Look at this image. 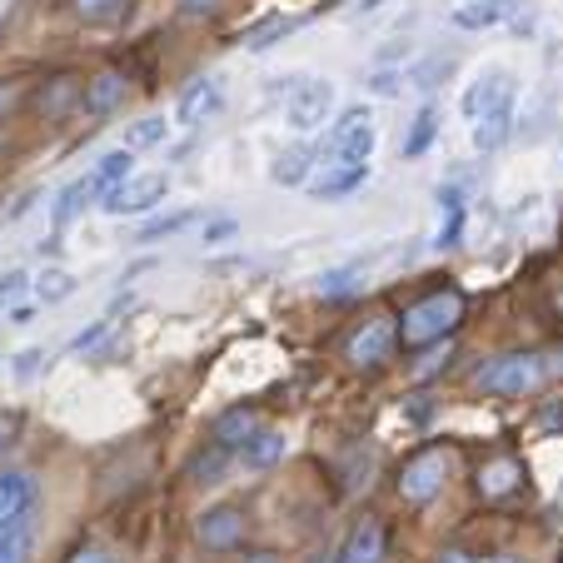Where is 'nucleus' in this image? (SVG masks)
<instances>
[{
    "instance_id": "obj_1",
    "label": "nucleus",
    "mask_w": 563,
    "mask_h": 563,
    "mask_svg": "<svg viewBox=\"0 0 563 563\" xmlns=\"http://www.w3.org/2000/svg\"><path fill=\"white\" fill-rule=\"evenodd\" d=\"M459 319H464V295H459V289H439V295L405 309V319H399V344H405V350L439 344L444 334L459 330Z\"/></svg>"
},
{
    "instance_id": "obj_2",
    "label": "nucleus",
    "mask_w": 563,
    "mask_h": 563,
    "mask_svg": "<svg viewBox=\"0 0 563 563\" xmlns=\"http://www.w3.org/2000/svg\"><path fill=\"white\" fill-rule=\"evenodd\" d=\"M549 374L543 354H499L494 364L478 369V394H499V399H519V394H533Z\"/></svg>"
},
{
    "instance_id": "obj_3",
    "label": "nucleus",
    "mask_w": 563,
    "mask_h": 563,
    "mask_svg": "<svg viewBox=\"0 0 563 563\" xmlns=\"http://www.w3.org/2000/svg\"><path fill=\"white\" fill-rule=\"evenodd\" d=\"M449 468H454L449 449H424V454H415L405 464V474H399V499H405V504L439 499V494H444V484H449Z\"/></svg>"
},
{
    "instance_id": "obj_4",
    "label": "nucleus",
    "mask_w": 563,
    "mask_h": 563,
    "mask_svg": "<svg viewBox=\"0 0 563 563\" xmlns=\"http://www.w3.org/2000/svg\"><path fill=\"white\" fill-rule=\"evenodd\" d=\"M165 195H170V175H165V170H155V175H130V180H120L115 190L100 195V210L115 214V220H125V214L155 210Z\"/></svg>"
},
{
    "instance_id": "obj_5",
    "label": "nucleus",
    "mask_w": 563,
    "mask_h": 563,
    "mask_svg": "<svg viewBox=\"0 0 563 563\" xmlns=\"http://www.w3.org/2000/svg\"><path fill=\"white\" fill-rule=\"evenodd\" d=\"M330 110H334L330 80H299V86L285 96V120H289V130H299V135H309V130L324 125Z\"/></svg>"
},
{
    "instance_id": "obj_6",
    "label": "nucleus",
    "mask_w": 563,
    "mask_h": 563,
    "mask_svg": "<svg viewBox=\"0 0 563 563\" xmlns=\"http://www.w3.org/2000/svg\"><path fill=\"white\" fill-rule=\"evenodd\" d=\"M245 509H234V504H214V509H205L200 519H195V539L205 543L210 553H230L245 543Z\"/></svg>"
},
{
    "instance_id": "obj_7",
    "label": "nucleus",
    "mask_w": 563,
    "mask_h": 563,
    "mask_svg": "<svg viewBox=\"0 0 563 563\" xmlns=\"http://www.w3.org/2000/svg\"><path fill=\"white\" fill-rule=\"evenodd\" d=\"M394 340H399V330H394L389 319H369L364 330L350 334V344H344V360H350L354 369H374V364L389 360Z\"/></svg>"
},
{
    "instance_id": "obj_8",
    "label": "nucleus",
    "mask_w": 563,
    "mask_h": 563,
    "mask_svg": "<svg viewBox=\"0 0 563 563\" xmlns=\"http://www.w3.org/2000/svg\"><path fill=\"white\" fill-rule=\"evenodd\" d=\"M35 504H41V484H35L31 468H5L0 474V523L31 519Z\"/></svg>"
},
{
    "instance_id": "obj_9",
    "label": "nucleus",
    "mask_w": 563,
    "mask_h": 563,
    "mask_svg": "<svg viewBox=\"0 0 563 563\" xmlns=\"http://www.w3.org/2000/svg\"><path fill=\"white\" fill-rule=\"evenodd\" d=\"M509 135H514V86L494 106H484V115L474 120V150L478 155H494Z\"/></svg>"
},
{
    "instance_id": "obj_10",
    "label": "nucleus",
    "mask_w": 563,
    "mask_h": 563,
    "mask_svg": "<svg viewBox=\"0 0 563 563\" xmlns=\"http://www.w3.org/2000/svg\"><path fill=\"white\" fill-rule=\"evenodd\" d=\"M214 106H220V80L200 75V80H190V86L180 90V100H175V125H200Z\"/></svg>"
},
{
    "instance_id": "obj_11",
    "label": "nucleus",
    "mask_w": 563,
    "mask_h": 563,
    "mask_svg": "<svg viewBox=\"0 0 563 563\" xmlns=\"http://www.w3.org/2000/svg\"><path fill=\"white\" fill-rule=\"evenodd\" d=\"M125 90H130L125 70H100L96 80H86V96H80V106H86L90 115H110V110L125 100Z\"/></svg>"
},
{
    "instance_id": "obj_12",
    "label": "nucleus",
    "mask_w": 563,
    "mask_h": 563,
    "mask_svg": "<svg viewBox=\"0 0 563 563\" xmlns=\"http://www.w3.org/2000/svg\"><path fill=\"white\" fill-rule=\"evenodd\" d=\"M364 180H369V165H324V175L309 185V195H314V200H344V195H354Z\"/></svg>"
},
{
    "instance_id": "obj_13",
    "label": "nucleus",
    "mask_w": 563,
    "mask_h": 563,
    "mask_svg": "<svg viewBox=\"0 0 563 563\" xmlns=\"http://www.w3.org/2000/svg\"><path fill=\"white\" fill-rule=\"evenodd\" d=\"M519 478H523V464L519 459H489V464L478 468V499H509L514 489H519Z\"/></svg>"
},
{
    "instance_id": "obj_14",
    "label": "nucleus",
    "mask_w": 563,
    "mask_h": 563,
    "mask_svg": "<svg viewBox=\"0 0 563 563\" xmlns=\"http://www.w3.org/2000/svg\"><path fill=\"white\" fill-rule=\"evenodd\" d=\"M384 549H389L384 529H379L374 519H364V523H354V533L344 539L340 559H344V563H384Z\"/></svg>"
},
{
    "instance_id": "obj_15",
    "label": "nucleus",
    "mask_w": 563,
    "mask_h": 563,
    "mask_svg": "<svg viewBox=\"0 0 563 563\" xmlns=\"http://www.w3.org/2000/svg\"><path fill=\"white\" fill-rule=\"evenodd\" d=\"M130 175H135V150H106V155L96 159V165H90V175L86 180L96 185V195H106V190H115L120 180H130Z\"/></svg>"
},
{
    "instance_id": "obj_16",
    "label": "nucleus",
    "mask_w": 563,
    "mask_h": 563,
    "mask_svg": "<svg viewBox=\"0 0 563 563\" xmlns=\"http://www.w3.org/2000/svg\"><path fill=\"white\" fill-rule=\"evenodd\" d=\"M260 434V415L255 409H224L220 419H214V444H224V449H245L250 439Z\"/></svg>"
},
{
    "instance_id": "obj_17",
    "label": "nucleus",
    "mask_w": 563,
    "mask_h": 563,
    "mask_svg": "<svg viewBox=\"0 0 563 563\" xmlns=\"http://www.w3.org/2000/svg\"><path fill=\"white\" fill-rule=\"evenodd\" d=\"M0 563H35V523H0Z\"/></svg>"
},
{
    "instance_id": "obj_18",
    "label": "nucleus",
    "mask_w": 563,
    "mask_h": 563,
    "mask_svg": "<svg viewBox=\"0 0 563 563\" xmlns=\"http://www.w3.org/2000/svg\"><path fill=\"white\" fill-rule=\"evenodd\" d=\"M285 454H289V439L279 434V429H260V434L250 439L245 449H240V459H245V468H275Z\"/></svg>"
},
{
    "instance_id": "obj_19",
    "label": "nucleus",
    "mask_w": 563,
    "mask_h": 563,
    "mask_svg": "<svg viewBox=\"0 0 563 563\" xmlns=\"http://www.w3.org/2000/svg\"><path fill=\"white\" fill-rule=\"evenodd\" d=\"M504 90H509V75H504V70H489V75H478L474 86L464 90V120H468V125H474V120L484 115V106H494V100H499Z\"/></svg>"
},
{
    "instance_id": "obj_20",
    "label": "nucleus",
    "mask_w": 563,
    "mask_h": 563,
    "mask_svg": "<svg viewBox=\"0 0 563 563\" xmlns=\"http://www.w3.org/2000/svg\"><path fill=\"white\" fill-rule=\"evenodd\" d=\"M80 96H86V86H80L75 75H55L51 86L41 90V115L45 120H60L70 106H80Z\"/></svg>"
},
{
    "instance_id": "obj_21",
    "label": "nucleus",
    "mask_w": 563,
    "mask_h": 563,
    "mask_svg": "<svg viewBox=\"0 0 563 563\" xmlns=\"http://www.w3.org/2000/svg\"><path fill=\"white\" fill-rule=\"evenodd\" d=\"M509 5L514 0H468V5L454 11V25L459 31H489V25H499L509 15Z\"/></svg>"
},
{
    "instance_id": "obj_22",
    "label": "nucleus",
    "mask_w": 563,
    "mask_h": 563,
    "mask_svg": "<svg viewBox=\"0 0 563 563\" xmlns=\"http://www.w3.org/2000/svg\"><path fill=\"white\" fill-rule=\"evenodd\" d=\"M459 234H464V200H459V190H444V195H439V230H434V245H439V250H454Z\"/></svg>"
},
{
    "instance_id": "obj_23",
    "label": "nucleus",
    "mask_w": 563,
    "mask_h": 563,
    "mask_svg": "<svg viewBox=\"0 0 563 563\" xmlns=\"http://www.w3.org/2000/svg\"><path fill=\"white\" fill-rule=\"evenodd\" d=\"M309 150H279L275 165H269V180L275 185H309Z\"/></svg>"
},
{
    "instance_id": "obj_24",
    "label": "nucleus",
    "mask_w": 563,
    "mask_h": 563,
    "mask_svg": "<svg viewBox=\"0 0 563 563\" xmlns=\"http://www.w3.org/2000/svg\"><path fill=\"white\" fill-rule=\"evenodd\" d=\"M230 454H234V449L210 444V449H200V454L190 459V468H185V474H190L195 484H220V474H224V464H230Z\"/></svg>"
},
{
    "instance_id": "obj_25",
    "label": "nucleus",
    "mask_w": 563,
    "mask_h": 563,
    "mask_svg": "<svg viewBox=\"0 0 563 563\" xmlns=\"http://www.w3.org/2000/svg\"><path fill=\"white\" fill-rule=\"evenodd\" d=\"M434 135H439V110L434 106H424L415 115V125H409V135H405V159H419L429 145H434Z\"/></svg>"
},
{
    "instance_id": "obj_26",
    "label": "nucleus",
    "mask_w": 563,
    "mask_h": 563,
    "mask_svg": "<svg viewBox=\"0 0 563 563\" xmlns=\"http://www.w3.org/2000/svg\"><path fill=\"white\" fill-rule=\"evenodd\" d=\"M100 195H96V185L90 180H75V185H65L60 190V200H55V224H70L75 214L86 210V205H96Z\"/></svg>"
},
{
    "instance_id": "obj_27",
    "label": "nucleus",
    "mask_w": 563,
    "mask_h": 563,
    "mask_svg": "<svg viewBox=\"0 0 563 563\" xmlns=\"http://www.w3.org/2000/svg\"><path fill=\"white\" fill-rule=\"evenodd\" d=\"M195 214L190 210H175V214H159V220H150V224H140V234H135V245H159V240H170V234H180L185 224H190Z\"/></svg>"
},
{
    "instance_id": "obj_28",
    "label": "nucleus",
    "mask_w": 563,
    "mask_h": 563,
    "mask_svg": "<svg viewBox=\"0 0 563 563\" xmlns=\"http://www.w3.org/2000/svg\"><path fill=\"white\" fill-rule=\"evenodd\" d=\"M170 135V120L165 115H145L125 130V150H145V145H159V140Z\"/></svg>"
},
{
    "instance_id": "obj_29",
    "label": "nucleus",
    "mask_w": 563,
    "mask_h": 563,
    "mask_svg": "<svg viewBox=\"0 0 563 563\" xmlns=\"http://www.w3.org/2000/svg\"><path fill=\"white\" fill-rule=\"evenodd\" d=\"M75 295V275H65V269H45L41 279H35V299L41 305H60V299Z\"/></svg>"
},
{
    "instance_id": "obj_30",
    "label": "nucleus",
    "mask_w": 563,
    "mask_h": 563,
    "mask_svg": "<svg viewBox=\"0 0 563 563\" xmlns=\"http://www.w3.org/2000/svg\"><path fill=\"white\" fill-rule=\"evenodd\" d=\"M299 25H305V21H285V15H269V21H265V25H255V31H250V35H245V45H250V51H269V45H275V41H279V35L299 31Z\"/></svg>"
},
{
    "instance_id": "obj_31",
    "label": "nucleus",
    "mask_w": 563,
    "mask_h": 563,
    "mask_svg": "<svg viewBox=\"0 0 563 563\" xmlns=\"http://www.w3.org/2000/svg\"><path fill=\"white\" fill-rule=\"evenodd\" d=\"M70 5H75V15H80L86 25H106V21H115V15L125 11L130 0H70Z\"/></svg>"
},
{
    "instance_id": "obj_32",
    "label": "nucleus",
    "mask_w": 563,
    "mask_h": 563,
    "mask_svg": "<svg viewBox=\"0 0 563 563\" xmlns=\"http://www.w3.org/2000/svg\"><path fill=\"white\" fill-rule=\"evenodd\" d=\"M25 289H35V279L25 269H5L0 275V309H15L25 299Z\"/></svg>"
},
{
    "instance_id": "obj_33",
    "label": "nucleus",
    "mask_w": 563,
    "mask_h": 563,
    "mask_svg": "<svg viewBox=\"0 0 563 563\" xmlns=\"http://www.w3.org/2000/svg\"><path fill=\"white\" fill-rule=\"evenodd\" d=\"M106 334H110V319H96L90 330H80V334H75V340H70V354H86V350H96V344L106 340Z\"/></svg>"
},
{
    "instance_id": "obj_34",
    "label": "nucleus",
    "mask_w": 563,
    "mask_h": 563,
    "mask_svg": "<svg viewBox=\"0 0 563 563\" xmlns=\"http://www.w3.org/2000/svg\"><path fill=\"white\" fill-rule=\"evenodd\" d=\"M240 234V220H230V214H220V220L205 224V245H224V240H234Z\"/></svg>"
},
{
    "instance_id": "obj_35",
    "label": "nucleus",
    "mask_w": 563,
    "mask_h": 563,
    "mask_svg": "<svg viewBox=\"0 0 563 563\" xmlns=\"http://www.w3.org/2000/svg\"><path fill=\"white\" fill-rule=\"evenodd\" d=\"M65 563H115V559H110L100 543H80V549H70V559Z\"/></svg>"
},
{
    "instance_id": "obj_36",
    "label": "nucleus",
    "mask_w": 563,
    "mask_h": 563,
    "mask_svg": "<svg viewBox=\"0 0 563 563\" xmlns=\"http://www.w3.org/2000/svg\"><path fill=\"white\" fill-rule=\"evenodd\" d=\"M319 289H324V295H330V299H340V295H350V289H354V279H350V269H334V275H324V285H319Z\"/></svg>"
},
{
    "instance_id": "obj_37",
    "label": "nucleus",
    "mask_w": 563,
    "mask_h": 563,
    "mask_svg": "<svg viewBox=\"0 0 563 563\" xmlns=\"http://www.w3.org/2000/svg\"><path fill=\"white\" fill-rule=\"evenodd\" d=\"M41 360H45V350H25V354H15V374H21V379H31V374L41 369Z\"/></svg>"
},
{
    "instance_id": "obj_38",
    "label": "nucleus",
    "mask_w": 563,
    "mask_h": 563,
    "mask_svg": "<svg viewBox=\"0 0 563 563\" xmlns=\"http://www.w3.org/2000/svg\"><path fill=\"white\" fill-rule=\"evenodd\" d=\"M369 90H374V96H394V90H399V75H394V70L369 75Z\"/></svg>"
},
{
    "instance_id": "obj_39",
    "label": "nucleus",
    "mask_w": 563,
    "mask_h": 563,
    "mask_svg": "<svg viewBox=\"0 0 563 563\" xmlns=\"http://www.w3.org/2000/svg\"><path fill=\"white\" fill-rule=\"evenodd\" d=\"M15 100H21V86H15V80H0V115H11Z\"/></svg>"
},
{
    "instance_id": "obj_40",
    "label": "nucleus",
    "mask_w": 563,
    "mask_h": 563,
    "mask_svg": "<svg viewBox=\"0 0 563 563\" xmlns=\"http://www.w3.org/2000/svg\"><path fill=\"white\" fill-rule=\"evenodd\" d=\"M220 0H180V15H210Z\"/></svg>"
},
{
    "instance_id": "obj_41",
    "label": "nucleus",
    "mask_w": 563,
    "mask_h": 563,
    "mask_svg": "<svg viewBox=\"0 0 563 563\" xmlns=\"http://www.w3.org/2000/svg\"><path fill=\"white\" fill-rule=\"evenodd\" d=\"M543 429H563V405H549V409H543Z\"/></svg>"
},
{
    "instance_id": "obj_42",
    "label": "nucleus",
    "mask_w": 563,
    "mask_h": 563,
    "mask_svg": "<svg viewBox=\"0 0 563 563\" xmlns=\"http://www.w3.org/2000/svg\"><path fill=\"white\" fill-rule=\"evenodd\" d=\"M439 563H478V559H468L464 549H449V553H439Z\"/></svg>"
},
{
    "instance_id": "obj_43",
    "label": "nucleus",
    "mask_w": 563,
    "mask_h": 563,
    "mask_svg": "<svg viewBox=\"0 0 563 563\" xmlns=\"http://www.w3.org/2000/svg\"><path fill=\"white\" fill-rule=\"evenodd\" d=\"M11 11H15V0H0V25L11 21Z\"/></svg>"
},
{
    "instance_id": "obj_44",
    "label": "nucleus",
    "mask_w": 563,
    "mask_h": 563,
    "mask_svg": "<svg viewBox=\"0 0 563 563\" xmlns=\"http://www.w3.org/2000/svg\"><path fill=\"white\" fill-rule=\"evenodd\" d=\"M11 429H15L11 419H0V444H5V439H11Z\"/></svg>"
},
{
    "instance_id": "obj_45",
    "label": "nucleus",
    "mask_w": 563,
    "mask_h": 563,
    "mask_svg": "<svg viewBox=\"0 0 563 563\" xmlns=\"http://www.w3.org/2000/svg\"><path fill=\"white\" fill-rule=\"evenodd\" d=\"M360 5H364V11H379V5H384V0H360Z\"/></svg>"
},
{
    "instance_id": "obj_46",
    "label": "nucleus",
    "mask_w": 563,
    "mask_h": 563,
    "mask_svg": "<svg viewBox=\"0 0 563 563\" xmlns=\"http://www.w3.org/2000/svg\"><path fill=\"white\" fill-rule=\"evenodd\" d=\"M484 563H514V559H484Z\"/></svg>"
}]
</instances>
